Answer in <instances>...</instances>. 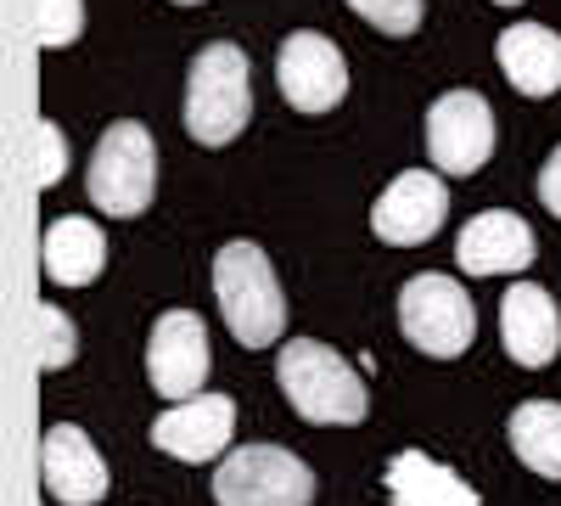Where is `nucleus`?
I'll list each match as a JSON object with an SVG mask.
<instances>
[{"label":"nucleus","instance_id":"obj_1","mask_svg":"<svg viewBox=\"0 0 561 506\" xmlns=\"http://www.w3.org/2000/svg\"><path fill=\"white\" fill-rule=\"evenodd\" d=\"M275 383H280V394H287V405L314 428H354V423H365V411H370L365 372L354 360H343L332 344H320V338L280 344Z\"/></svg>","mask_w":561,"mask_h":506},{"label":"nucleus","instance_id":"obj_2","mask_svg":"<svg viewBox=\"0 0 561 506\" xmlns=\"http://www.w3.org/2000/svg\"><path fill=\"white\" fill-rule=\"evenodd\" d=\"M214 299L242 349H270L287 333V299H280L275 265L259 243H225L214 254Z\"/></svg>","mask_w":561,"mask_h":506},{"label":"nucleus","instance_id":"obj_3","mask_svg":"<svg viewBox=\"0 0 561 506\" xmlns=\"http://www.w3.org/2000/svg\"><path fill=\"white\" fill-rule=\"evenodd\" d=\"M253 119V68L248 52L230 40H214L192 57L185 74V130L203 147H230Z\"/></svg>","mask_w":561,"mask_h":506},{"label":"nucleus","instance_id":"obj_4","mask_svg":"<svg viewBox=\"0 0 561 506\" xmlns=\"http://www.w3.org/2000/svg\"><path fill=\"white\" fill-rule=\"evenodd\" d=\"M84 192L102 214L113 220H135L152 209V192H158V147L147 124L135 119H118L113 130H102L96 153H90V169H84Z\"/></svg>","mask_w":561,"mask_h":506},{"label":"nucleus","instance_id":"obj_5","mask_svg":"<svg viewBox=\"0 0 561 506\" xmlns=\"http://www.w3.org/2000/svg\"><path fill=\"white\" fill-rule=\"evenodd\" d=\"M399 333L433 360H460L478 338V304L455 276L421 270L399 288Z\"/></svg>","mask_w":561,"mask_h":506},{"label":"nucleus","instance_id":"obj_6","mask_svg":"<svg viewBox=\"0 0 561 506\" xmlns=\"http://www.w3.org/2000/svg\"><path fill=\"white\" fill-rule=\"evenodd\" d=\"M214 501L219 506H309L314 473L280 445H242L219 462Z\"/></svg>","mask_w":561,"mask_h":506},{"label":"nucleus","instance_id":"obj_7","mask_svg":"<svg viewBox=\"0 0 561 506\" xmlns=\"http://www.w3.org/2000/svg\"><path fill=\"white\" fill-rule=\"evenodd\" d=\"M208 366H214V349H208V327L203 315L192 310H163L147 333V383L163 394V400H197L203 383H208Z\"/></svg>","mask_w":561,"mask_h":506},{"label":"nucleus","instance_id":"obj_8","mask_svg":"<svg viewBox=\"0 0 561 506\" xmlns=\"http://www.w3.org/2000/svg\"><path fill=\"white\" fill-rule=\"evenodd\" d=\"M275 85L293 113H332L348 97V63L325 34H287L275 52Z\"/></svg>","mask_w":561,"mask_h":506},{"label":"nucleus","instance_id":"obj_9","mask_svg":"<svg viewBox=\"0 0 561 506\" xmlns=\"http://www.w3.org/2000/svg\"><path fill=\"white\" fill-rule=\"evenodd\" d=\"M427 158L444 175H478L494 158V108L478 90H444L427 108Z\"/></svg>","mask_w":561,"mask_h":506},{"label":"nucleus","instance_id":"obj_10","mask_svg":"<svg viewBox=\"0 0 561 506\" xmlns=\"http://www.w3.org/2000/svg\"><path fill=\"white\" fill-rule=\"evenodd\" d=\"M449 220V187L433 169H404L388 180V192L370 203V232L388 248H421L427 237L444 232Z\"/></svg>","mask_w":561,"mask_h":506},{"label":"nucleus","instance_id":"obj_11","mask_svg":"<svg viewBox=\"0 0 561 506\" xmlns=\"http://www.w3.org/2000/svg\"><path fill=\"white\" fill-rule=\"evenodd\" d=\"M39 479H45V495L62 501V506H96L107 495V484H113L102 450L90 445V434L73 428V423L45 428V439H39Z\"/></svg>","mask_w":561,"mask_h":506},{"label":"nucleus","instance_id":"obj_12","mask_svg":"<svg viewBox=\"0 0 561 506\" xmlns=\"http://www.w3.org/2000/svg\"><path fill=\"white\" fill-rule=\"evenodd\" d=\"M539 259V237L523 214L511 209H489L472 225H460L455 237V265L466 276H523Z\"/></svg>","mask_w":561,"mask_h":506},{"label":"nucleus","instance_id":"obj_13","mask_svg":"<svg viewBox=\"0 0 561 506\" xmlns=\"http://www.w3.org/2000/svg\"><path fill=\"white\" fill-rule=\"evenodd\" d=\"M230 434H237V400L230 394L180 400L152 423V445L174 462H214V456L230 450Z\"/></svg>","mask_w":561,"mask_h":506},{"label":"nucleus","instance_id":"obj_14","mask_svg":"<svg viewBox=\"0 0 561 506\" xmlns=\"http://www.w3.org/2000/svg\"><path fill=\"white\" fill-rule=\"evenodd\" d=\"M500 344L505 355L528 366V372H539V366L556 360L561 349V310L556 299L539 288V282H511L505 299H500Z\"/></svg>","mask_w":561,"mask_h":506},{"label":"nucleus","instance_id":"obj_15","mask_svg":"<svg viewBox=\"0 0 561 506\" xmlns=\"http://www.w3.org/2000/svg\"><path fill=\"white\" fill-rule=\"evenodd\" d=\"M494 57H500V74L517 97L545 102L561 90V34L545 23H511L494 40Z\"/></svg>","mask_w":561,"mask_h":506},{"label":"nucleus","instance_id":"obj_16","mask_svg":"<svg viewBox=\"0 0 561 506\" xmlns=\"http://www.w3.org/2000/svg\"><path fill=\"white\" fill-rule=\"evenodd\" d=\"M39 270L51 288H90L107 270V237L96 220L84 214H62L45 225L39 237Z\"/></svg>","mask_w":561,"mask_h":506},{"label":"nucleus","instance_id":"obj_17","mask_svg":"<svg viewBox=\"0 0 561 506\" xmlns=\"http://www.w3.org/2000/svg\"><path fill=\"white\" fill-rule=\"evenodd\" d=\"M382 484H388L393 506H483V495L455 468L433 462L427 450H399L388 462V473H382Z\"/></svg>","mask_w":561,"mask_h":506},{"label":"nucleus","instance_id":"obj_18","mask_svg":"<svg viewBox=\"0 0 561 506\" xmlns=\"http://www.w3.org/2000/svg\"><path fill=\"white\" fill-rule=\"evenodd\" d=\"M505 439L517 450V462L550 484H561V405L556 400H528L511 411Z\"/></svg>","mask_w":561,"mask_h":506},{"label":"nucleus","instance_id":"obj_19","mask_svg":"<svg viewBox=\"0 0 561 506\" xmlns=\"http://www.w3.org/2000/svg\"><path fill=\"white\" fill-rule=\"evenodd\" d=\"M34 344H39V372H62V366L79 355V333L57 304L34 310Z\"/></svg>","mask_w":561,"mask_h":506},{"label":"nucleus","instance_id":"obj_20","mask_svg":"<svg viewBox=\"0 0 561 506\" xmlns=\"http://www.w3.org/2000/svg\"><path fill=\"white\" fill-rule=\"evenodd\" d=\"M34 29L45 52H62L84 34V0H34Z\"/></svg>","mask_w":561,"mask_h":506},{"label":"nucleus","instance_id":"obj_21","mask_svg":"<svg viewBox=\"0 0 561 506\" xmlns=\"http://www.w3.org/2000/svg\"><path fill=\"white\" fill-rule=\"evenodd\" d=\"M348 7H354L370 29H382V34H393V40L415 34L421 18H427V0H348Z\"/></svg>","mask_w":561,"mask_h":506},{"label":"nucleus","instance_id":"obj_22","mask_svg":"<svg viewBox=\"0 0 561 506\" xmlns=\"http://www.w3.org/2000/svg\"><path fill=\"white\" fill-rule=\"evenodd\" d=\"M62 164H68L62 130H57L51 119H39V124H34V187H39V192H51L57 180H62Z\"/></svg>","mask_w":561,"mask_h":506},{"label":"nucleus","instance_id":"obj_23","mask_svg":"<svg viewBox=\"0 0 561 506\" xmlns=\"http://www.w3.org/2000/svg\"><path fill=\"white\" fill-rule=\"evenodd\" d=\"M539 203L561 220V147L545 158V169H539Z\"/></svg>","mask_w":561,"mask_h":506},{"label":"nucleus","instance_id":"obj_24","mask_svg":"<svg viewBox=\"0 0 561 506\" xmlns=\"http://www.w3.org/2000/svg\"><path fill=\"white\" fill-rule=\"evenodd\" d=\"M494 7H523V0H494Z\"/></svg>","mask_w":561,"mask_h":506},{"label":"nucleus","instance_id":"obj_25","mask_svg":"<svg viewBox=\"0 0 561 506\" xmlns=\"http://www.w3.org/2000/svg\"><path fill=\"white\" fill-rule=\"evenodd\" d=\"M174 7H203V0H174Z\"/></svg>","mask_w":561,"mask_h":506}]
</instances>
